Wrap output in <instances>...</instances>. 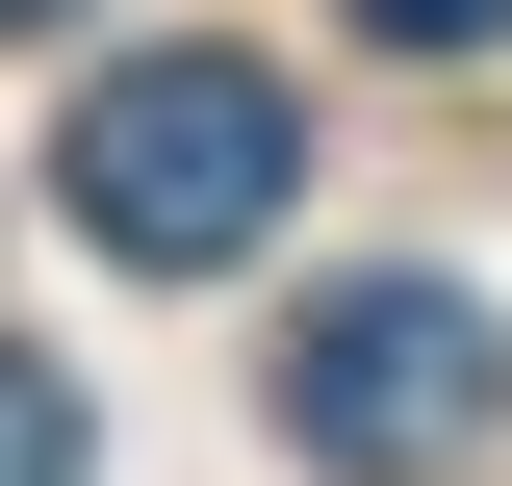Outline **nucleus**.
Returning <instances> with one entry per match:
<instances>
[{
    "label": "nucleus",
    "instance_id": "1",
    "mask_svg": "<svg viewBox=\"0 0 512 486\" xmlns=\"http://www.w3.org/2000/svg\"><path fill=\"white\" fill-rule=\"evenodd\" d=\"M52 205L128 256V282H231V256L308 205V103H282L256 52H128L103 103L52 128Z\"/></svg>",
    "mask_w": 512,
    "mask_h": 486
},
{
    "label": "nucleus",
    "instance_id": "2",
    "mask_svg": "<svg viewBox=\"0 0 512 486\" xmlns=\"http://www.w3.org/2000/svg\"><path fill=\"white\" fill-rule=\"evenodd\" d=\"M282 435L333 486H461L512 435V333L461 282H333V307H282Z\"/></svg>",
    "mask_w": 512,
    "mask_h": 486
},
{
    "label": "nucleus",
    "instance_id": "3",
    "mask_svg": "<svg viewBox=\"0 0 512 486\" xmlns=\"http://www.w3.org/2000/svg\"><path fill=\"white\" fill-rule=\"evenodd\" d=\"M77 461H103V435H77V384H52V359H0V486H77Z\"/></svg>",
    "mask_w": 512,
    "mask_h": 486
},
{
    "label": "nucleus",
    "instance_id": "4",
    "mask_svg": "<svg viewBox=\"0 0 512 486\" xmlns=\"http://www.w3.org/2000/svg\"><path fill=\"white\" fill-rule=\"evenodd\" d=\"M384 52H512V0H359Z\"/></svg>",
    "mask_w": 512,
    "mask_h": 486
},
{
    "label": "nucleus",
    "instance_id": "5",
    "mask_svg": "<svg viewBox=\"0 0 512 486\" xmlns=\"http://www.w3.org/2000/svg\"><path fill=\"white\" fill-rule=\"evenodd\" d=\"M26 26H77V0H0V52H26Z\"/></svg>",
    "mask_w": 512,
    "mask_h": 486
}]
</instances>
